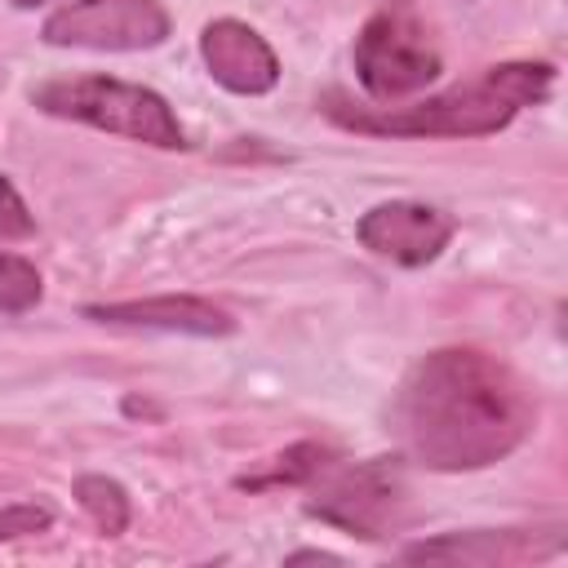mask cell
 Segmentation results:
<instances>
[{"label":"cell","mask_w":568,"mask_h":568,"mask_svg":"<svg viewBox=\"0 0 568 568\" xmlns=\"http://www.w3.org/2000/svg\"><path fill=\"white\" fill-rule=\"evenodd\" d=\"M532 386L501 355L479 346H439L422 355L390 399L399 457L439 475L497 466L532 435Z\"/></svg>","instance_id":"6da1fadb"},{"label":"cell","mask_w":568,"mask_h":568,"mask_svg":"<svg viewBox=\"0 0 568 568\" xmlns=\"http://www.w3.org/2000/svg\"><path fill=\"white\" fill-rule=\"evenodd\" d=\"M555 89V67L541 58L497 62L470 80H457L439 93H426L408 106H355L346 93H324L320 111L351 133L368 138H493L524 106L546 102Z\"/></svg>","instance_id":"7a4b0ae2"},{"label":"cell","mask_w":568,"mask_h":568,"mask_svg":"<svg viewBox=\"0 0 568 568\" xmlns=\"http://www.w3.org/2000/svg\"><path fill=\"white\" fill-rule=\"evenodd\" d=\"M31 106L53 115V120H71V124H89L142 146H160V151H182L186 146V129L173 115L169 98L146 89V84H129L115 75H53L44 84L31 89Z\"/></svg>","instance_id":"3957f363"},{"label":"cell","mask_w":568,"mask_h":568,"mask_svg":"<svg viewBox=\"0 0 568 568\" xmlns=\"http://www.w3.org/2000/svg\"><path fill=\"white\" fill-rule=\"evenodd\" d=\"M351 62H355L359 89L373 102H382V106L422 93L444 71V58H439L426 22L417 18V4L413 0H386L359 27L355 49H351Z\"/></svg>","instance_id":"277c9868"},{"label":"cell","mask_w":568,"mask_h":568,"mask_svg":"<svg viewBox=\"0 0 568 568\" xmlns=\"http://www.w3.org/2000/svg\"><path fill=\"white\" fill-rule=\"evenodd\" d=\"M306 515L333 524L364 541H386L408 519V488H404V457H368L355 466H328L320 475Z\"/></svg>","instance_id":"5b68a950"},{"label":"cell","mask_w":568,"mask_h":568,"mask_svg":"<svg viewBox=\"0 0 568 568\" xmlns=\"http://www.w3.org/2000/svg\"><path fill=\"white\" fill-rule=\"evenodd\" d=\"M173 18L160 0H71L40 22V40L53 49L138 53L164 44Z\"/></svg>","instance_id":"8992f818"},{"label":"cell","mask_w":568,"mask_h":568,"mask_svg":"<svg viewBox=\"0 0 568 568\" xmlns=\"http://www.w3.org/2000/svg\"><path fill=\"white\" fill-rule=\"evenodd\" d=\"M453 231H457L453 213H444L426 200H382L368 213H359V222H355V240L395 266L435 262L448 248Z\"/></svg>","instance_id":"52a82bcc"},{"label":"cell","mask_w":568,"mask_h":568,"mask_svg":"<svg viewBox=\"0 0 568 568\" xmlns=\"http://www.w3.org/2000/svg\"><path fill=\"white\" fill-rule=\"evenodd\" d=\"M564 550L559 528H470V532H444L430 541H413L399 550L408 564H475V568H501V564H528L550 559Z\"/></svg>","instance_id":"ba28073f"},{"label":"cell","mask_w":568,"mask_h":568,"mask_svg":"<svg viewBox=\"0 0 568 568\" xmlns=\"http://www.w3.org/2000/svg\"><path fill=\"white\" fill-rule=\"evenodd\" d=\"M84 320L111 328H155V333H186V337H231L240 320L195 293H160V297H129V302H89L80 306Z\"/></svg>","instance_id":"9c48e42d"},{"label":"cell","mask_w":568,"mask_h":568,"mask_svg":"<svg viewBox=\"0 0 568 568\" xmlns=\"http://www.w3.org/2000/svg\"><path fill=\"white\" fill-rule=\"evenodd\" d=\"M200 58L209 75L240 98H262L280 84V58L266 36L240 18H213L200 31Z\"/></svg>","instance_id":"30bf717a"},{"label":"cell","mask_w":568,"mask_h":568,"mask_svg":"<svg viewBox=\"0 0 568 568\" xmlns=\"http://www.w3.org/2000/svg\"><path fill=\"white\" fill-rule=\"evenodd\" d=\"M333 462H337V448H328V444H320V439H297V444H288L284 453H275L271 462H262L257 470L240 475V479H235V488L266 493V488H297V484H315Z\"/></svg>","instance_id":"8fae6325"},{"label":"cell","mask_w":568,"mask_h":568,"mask_svg":"<svg viewBox=\"0 0 568 568\" xmlns=\"http://www.w3.org/2000/svg\"><path fill=\"white\" fill-rule=\"evenodd\" d=\"M75 501L80 510L93 519V528L102 537H120L133 519V501H129V488L111 475H80L75 479Z\"/></svg>","instance_id":"7c38bea8"},{"label":"cell","mask_w":568,"mask_h":568,"mask_svg":"<svg viewBox=\"0 0 568 568\" xmlns=\"http://www.w3.org/2000/svg\"><path fill=\"white\" fill-rule=\"evenodd\" d=\"M40 297H44V280H40L36 262L0 248V315H22Z\"/></svg>","instance_id":"4fadbf2b"},{"label":"cell","mask_w":568,"mask_h":568,"mask_svg":"<svg viewBox=\"0 0 568 568\" xmlns=\"http://www.w3.org/2000/svg\"><path fill=\"white\" fill-rule=\"evenodd\" d=\"M53 528V510L44 501H13L0 510V541H18V537H36Z\"/></svg>","instance_id":"5bb4252c"},{"label":"cell","mask_w":568,"mask_h":568,"mask_svg":"<svg viewBox=\"0 0 568 568\" xmlns=\"http://www.w3.org/2000/svg\"><path fill=\"white\" fill-rule=\"evenodd\" d=\"M36 235V213L27 209L22 191L0 173V240H31Z\"/></svg>","instance_id":"9a60e30c"},{"label":"cell","mask_w":568,"mask_h":568,"mask_svg":"<svg viewBox=\"0 0 568 568\" xmlns=\"http://www.w3.org/2000/svg\"><path fill=\"white\" fill-rule=\"evenodd\" d=\"M284 564H342V559L328 555V550H293Z\"/></svg>","instance_id":"2e32d148"},{"label":"cell","mask_w":568,"mask_h":568,"mask_svg":"<svg viewBox=\"0 0 568 568\" xmlns=\"http://www.w3.org/2000/svg\"><path fill=\"white\" fill-rule=\"evenodd\" d=\"M36 4H44V0H13V9H36Z\"/></svg>","instance_id":"e0dca14e"}]
</instances>
